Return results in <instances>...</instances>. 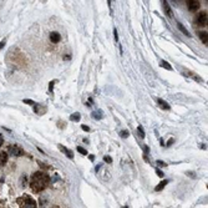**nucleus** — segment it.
<instances>
[{"label": "nucleus", "instance_id": "3", "mask_svg": "<svg viewBox=\"0 0 208 208\" xmlns=\"http://www.w3.org/2000/svg\"><path fill=\"white\" fill-rule=\"evenodd\" d=\"M207 19H208L207 12L206 11H201L199 14L197 15V18H196V23H197L198 26H204V25L207 24Z\"/></svg>", "mask_w": 208, "mask_h": 208}, {"label": "nucleus", "instance_id": "27", "mask_svg": "<svg viewBox=\"0 0 208 208\" xmlns=\"http://www.w3.org/2000/svg\"><path fill=\"white\" fill-rule=\"evenodd\" d=\"M4 45H5V40L0 43V49H3V47H4Z\"/></svg>", "mask_w": 208, "mask_h": 208}, {"label": "nucleus", "instance_id": "11", "mask_svg": "<svg viewBox=\"0 0 208 208\" xmlns=\"http://www.w3.org/2000/svg\"><path fill=\"white\" fill-rule=\"evenodd\" d=\"M92 119H96V120H102L103 119V112H102V110H97V111H95V112H92Z\"/></svg>", "mask_w": 208, "mask_h": 208}, {"label": "nucleus", "instance_id": "22", "mask_svg": "<svg viewBox=\"0 0 208 208\" xmlns=\"http://www.w3.org/2000/svg\"><path fill=\"white\" fill-rule=\"evenodd\" d=\"M113 35H115V40H116V43H117L119 41V36H117V30H113Z\"/></svg>", "mask_w": 208, "mask_h": 208}, {"label": "nucleus", "instance_id": "5", "mask_svg": "<svg viewBox=\"0 0 208 208\" xmlns=\"http://www.w3.org/2000/svg\"><path fill=\"white\" fill-rule=\"evenodd\" d=\"M187 6L191 11H196L199 8V2H197V0H189L187 3Z\"/></svg>", "mask_w": 208, "mask_h": 208}, {"label": "nucleus", "instance_id": "6", "mask_svg": "<svg viewBox=\"0 0 208 208\" xmlns=\"http://www.w3.org/2000/svg\"><path fill=\"white\" fill-rule=\"evenodd\" d=\"M50 40H51V43L57 44V43L61 40V35H60L57 31H53V33L50 34Z\"/></svg>", "mask_w": 208, "mask_h": 208}, {"label": "nucleus", "instance_id": "28", "mask_svg": "<svg viewBox=\"0 0 208 208\" xmlns=\"http://www.w3.org/2000/svg\"><path fill=\"white\" fill-rule=\"evenodd\" d=\"M157 165H158V166H166V165H165L162 161H157Z\"/></svg>", "mask_w": 208, "mask_h": 208}, {"label": "nucleus", "instance_id": "23", "mask_svg": "<svg viewBox=\"0 0 208 208\" xmlns=\"http://www.w3.org/2000/svg\"><path fill=\"white\" fill-rule=\"evenodd\" d=\"M156 172H157V176H160V177H163V172H162L161 170H158V168H157V170H156Z\"/></svg>", "mask_w": 208, "mask_h": 208}, {"label": "nucleus", "instance_id": "21", "mask_svg": "<svg viewBox=\"0 0 208 208\" xmlns=\"http://www.w3.org/2000/svg\"><path fill=\"white\" fill-rule=\"evenodd\" d=\"M57 81H55V80H53V81H51L50 82V87H49V90H50V92H53V87H54V85L56 84Z\"/></svg>", "mask_w": 208, "mask_h": 208}, {"label": "nucleus", "instance_id": "32", "mask_svg": "<svg viewBox=\"0 0 208 208\" xmlns=\"http://www.w3.org/2000/svg\"><path fill=\"white\" fill-rule=\"evenodd\" d=\"M55 208H59V207H55Z\"/></svg>", "mask_w": 208, "mask_h": 208}, {"label": "nucleus", "instance_id": "7", "mask_svg": "<svg viewBox=\"0 0 208 208\" xmlns=\"http://www.w3.org/2000/svg\"><path fill=\"white\" fill-rule=\"evenodd\" d=\"M162 5H163V9L166 11V14L168 18H173V12H172V9L170 6V4H168L167 2H162Z\"/></svg>", "mask_w": 208, "mask_h": 208}, {"label": "nucleus", "instance_id": "13", "mask_svg": "<svg viewBox=\"0 0 208 208\" xmlns=\"http://www.w3.org/2000/svg\"><path fill=\"white\" fill-rule=\"evenodd\" d=\"M80 119H81V116H80V113H79V112H75V113H72V115L70 116V120H71V121H74V122H79V121H80Z\"/></svg>", "mask_w": 208, "mask_h": 208}, {"label": "nucleus", "instance_id": "12", "mask_svg": "<svg viewBox=\"0 0 208 208\" xmlns=\"http://www.w3.org/2000/svg\"><path fill=\"white\" fill-rule=\"evenodd\" d=\"M199 37H201V41H202L203 44H206V45H207V43H208V36H207V33H206V31H201V33H199Z\"/></svg>", "mask_w": 208, "mask_h": 208}, {"label": "nucleus", "instance_id": "8", "mask_svg": "<svg viewBox=\"0 0 208 208\" xmlns=\"http://www.w3.org/2000/svg\"><path fill=\"white\" fill-rule=\"evenodd\" d=\"M8 161V153L5 151H2L0 152V166H4Z\"/></svg>", "mask_w": 208, "mask_h": 208}, {"label": "nucleus", "instance_id": "20", "mask_svg": "<svg viewBox=\"0 0 208 208\" xmlns=\"http://www.w3.org/2000/svg\"><path fill=\"white\" fill-rule=\"evenodd\" d=\"M77 151H79L81 154H87V151L85 148H82V147H77Z\"/></svg>", "mask_w": 208, "mask_h": 208}, {"label": "nucleus", "instance_id": "29", "mask_svg": "<svg viewBox=\"0 0 208 208\" xmlns=\"http://www.w3.org/2000/svg\"><path fill=\"white\" fill-rule=\"evenodd\" d=\"M88 158H90L91 161H94V158H95V157H94V156H92V154H90V156H88Z\"/></svg>", "mask_w": 208, "mask_h": 208}, {"label": "nucleus", "instance_id": "30", "mask_svg": "<svg viewBox=\"0 0 208 208\" xmlns=\"http://www.w3.org/2000/svg\"><path fill=\"white\" fill-rule=\"evenodd\" d=\"M3 142H4V141H3V138H2V137H0V146H2V145H3Z\"/></svg>", "mask_w": 208, "mask_h": 208}, {"label": "nucleus", "instance_id": "14", "mask_svg": "<svg viewBox=\"0 0 208 208\" xmlns=\"http://www.w3.org/2000/svg\"><path fill=\"white\" fill-rule=\"evenodd\" d=\"M167 183H168V181H167V179H166V181H162L158 186H156V188H154V189L157 191V192H160V191H162V189L166 187V185H167Z\"/></svg>", "mask_w": 208, "mask_h": 208}, {"label": "nucleus", "instance_id": "4", "mask_svg": "<svg viewBox=\"0 0 208 208\" xmlns=\"http://www.w3.org/2000/svg\"><path fill=\"white\" fill-rule=\"evenodd\" d=\"M9 152H10L11 156H23V154H24L23 148L19 147V146H16V145L10 146V147H9Z\"/></svg>", "mask_w": 208, "mask_h": 208}, {"label": "nucleus", "instance_id": "16", "mask_svg": "<svg viewBox=\"0 0 208 208\" xmlns=\"http://www.w3.org/2000/svg\"><path fill=\"white\" fill-rule=\"evenodd\" d=\"M161 66H162V68H165V69H167V70H170V71L172 70V66H171V65L168 64L167 61H165V60H162V61H161Z\"/></svg>", "mask_w": 208, "mask_h": 208}, {"label": "nucleus", "instance_id": "18", "mask_svg": "<svg viewBox=\"0 0 208 208\" xmlns=\"http://www.w3.org/2000/svg\"><path fill=\"white\" fill-rule=\"evenodd\" d=\"M128 135H130V133H128L127 130H126V131L123 130V131H121V132H120V136H121L122 138H127V137H128Z\"/></svg>", "mask_w": 208, "mask_h": 208}, {"label": "nucleus", "instance_id": "2", "mask_svg": "<svg viewBox=\"0 0 208 208\" xmlns=\"http://www.w3.org/2000/svg\"><path fill=\"white\" fill-rule=\"evenodd\" d=\"M20 207L21 208H36V202L31 197L25 196L23 198V202H20Z\"/></svg>", "mask_w": 208, "mask_h": 208}, {"label": "nucleus", "instance_id": "19", "mask_svg": "<svg viewBox=\"0 0 208 208\" xmlns=\"http://www.w3.org/2000/svg\"><path fill=\"white\" fill-rule=\"evenodd\" d=\"M103 161L107 162V163H112V158L110 157V156H105V157H103Z\"/></svg>", "mask_w": 208, "mask_h": 208}, {"label": "nucleus", "instance_id": "10", "mask_svg": "<svg viewBox=\"0 0 208 208\" xmlns=\"http://www.w3.org/2000/svg\"><path fill=\"white\" fill-rule=\"evenodd\" d=\"M59 148H60V150H61V151H62V152H64L65 154H66V156H68V157H69V158H74V153H72V152H71V151H70L69 148H66V147H64V146H61V145L59 146Z\"/></svg>", "mask_w": 208, "mask_h": 208}, {"label": "nucleus", "instance_id": "31", "mask_svg": "<svg viewBox=\"0 0 208 208\" xmlns=\"http://www.w3.org/2000/svg\"><path fill=\"white\" fill-rule=\"evenodd\" d=\"M122 208H127V207H122Z\"/></svg>", "mask_w": 208, "mask_h": 208}, {"label": "nucleus", "instance_id": "15", "mask_svg": "<svg viewBox=\"0 0 208 208\" xmlns=\"http://www.w3.org/2000/svg\"><path fill=\"white\" fill-rule=\"evenodd\" d=\"M177 26H178V29H179L182 33H183L185 35H187V36H191V34L188 33V30H187V29H186V28H185V26H183V25H182L181 23H178V24H177Z\"/></svg>", "mask_w": 208, "mask_h": 208}, {"label": "nucleus", "instance_id": "24", "mask_svg": "<svg viewBox=\"0 0 208 208\" xmlns=\"http://www.w3.org/2000/svg\"><path fill=\"white\" fill-rule=\"evenodd\" d=\"M81 128L84 130V131H90V127H88V126H86V125H82V126H81Z\"/></svg>", "mask_w": 208, "mask_h": 208}, {"label": "nucleus", "instance_id": "9", "mask_svg": "<svg viewBox=\"0 0 208 208\" xmlns=\"http://www.w3.org/2000/svg\"><path fill=\"white\" fill-rule=\"evenodd\" d=\"M157 103L161 106V109H163V110H170L171 107H170V105L165 101V100H162V99H157Z\"/></svg>", "mask_w": 208, "mask_h": 208}, {"label": "nucleus", "instance_id": "1", "mask_svg": "<svg viewBox=\"0 0 208 208\" xmlns=\"http://www.w3.org/2000/svg\"><path fill=\"white\" fill-rule=\"evenodd\" d=\"M49 185V177L43 172H35L31 177L30 187L34 192H41Z\"/></svg>", "mask_w": 208, "mask_h": 208}, {"label": "nucleus", "instance_id": "25", "mask_svg": "<svg viewBox=\"0 0 208 208\" xmlns=\"http://www.w3.org/2000/svg\"><path fill=\"white\" fill-rule=\"evenodd\" d=\"M24 102H25V103H29V105H33V103H34L31 100H24Z\"/></svg>", "mask_w": 208, "mask_h": 208}, {"label": "nucleus", "instance_id": "17", "mask_svg": "<svg viewBox=\"0 0 208 208\" xmlns=\"http://www.w3.org/2000/svg\"><path fill=\"white\" fill-rule=\"evenodd\" d=\"M137 133L141 138H145V132H144V128H142V126H138L137 127Z\"/></svg>", "mask_w": 208, "mask_h": 208}, {"label": "nucleus", "instance_id": "26", "mask_svg": "<svg viewBox=\"0 0 208 208\" xmlns=\"http://www.w3.org/2000/svg\"><path fill=\"white\" fill-rule=\"evenodd\" d=\"M172 144H173V138H171L170 141H168V144H167V146H171Z\"/></svg>", "mask_w": 208, "mask_h": 208}]
</instances>
